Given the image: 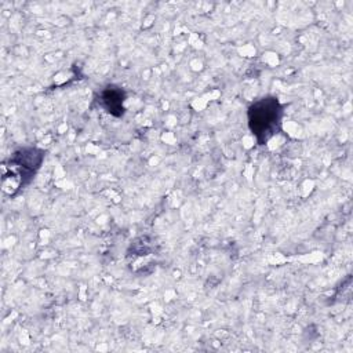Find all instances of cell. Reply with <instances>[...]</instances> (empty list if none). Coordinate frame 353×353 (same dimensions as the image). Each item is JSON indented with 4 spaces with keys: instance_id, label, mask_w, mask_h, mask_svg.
<instances>
[{
    "instance_id": "6da1fadb",
    "label": "cell",
    "mask_w": 353,
    "mask_h": 353,
    "mask_svg": "<svg viewBox=\"0 0 353 353\" xmlns=\"http://www.w3.org/2000/svg\"><path fill=\"white\" fill-rule=\"evenodd\" d=\"M283 106L277 97L266 95L252 102L247 110L248 128L259 145H265L281 128Z\"/></svg>"
},
{
    "instance_id": "7a4b0ae2",
    "label": "cell",
    "mask_w": 353,
    "mask_h": 353,
    "mask_svg": "<svg viewBox=\"0 0 353 353\" xmlns=\"http://www.w3.org/2000/svg\"><path fill=\"white\" fill-rule=\"evenodd\" d=\"M44 160V152L37 148H22L17 150L8 160V164H4L3 181L11 179L10 183L4 185L11 196L15 194L21 188H23L40 168Z\"/></svg>"
},
{
    "instance_id": "3957f363",
    "label": "cell",
    "mask_w": 353,
    "mask_h": 353,
    "mask_svg": "<svg viewBox=\"0 0 353 353\" xmlns=\"http://www.w3.org/2000/svg\"><path fill=\"white\" fill-rule=\"evenodd\" d=\"M98 102L103 110H106L112 116L120 117L124 114L125 92L121 87L116 84H108L101 90Z\"/></svg>"
}]
</instances>
